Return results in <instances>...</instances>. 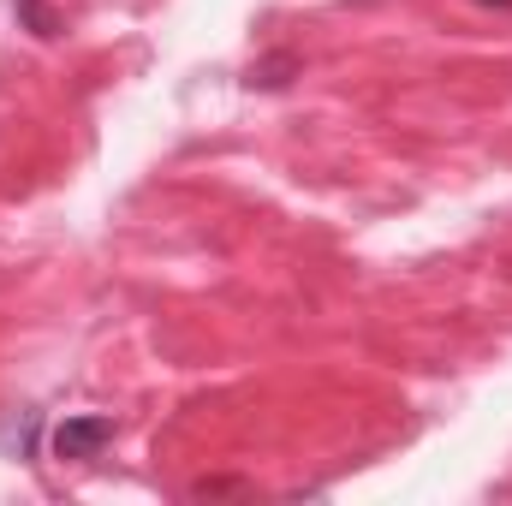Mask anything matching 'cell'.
I'll list each match as a JSON object with an SVG mask.
<instances>
[{
  "label": "cell",
  "mask_w": 512,
  "mask_h": 506,
  "mask_svg": "<svg viewBox=\"0 0 512 506\" xmlns=\"http://www.w3.org/2000/svg\"><path fill=\"white\" fill-rule=\"evenodd\" d=\"M114 435H120V423H114V417H102V411H84V417H66V423H54L48 447H54V459H72V465H84V459H102V453L114 447Z\"/></svg>",
  "instance_id": "1"
},
{
  "label": "cell",
  "mask_w": 512,
  "mask_h": 506,
  "mask_svg": "<svg viewBox=\"0 0 512 506\" xmlns=\"http://www.w3.org/2000/svg\"><path fill=\"white\" fill-rule=\"evenodd\" d=\"M191 495H197V501H209V495H245V483H227V477H215V483H197Z\"/></svg>",
  "instance_id": "4"
},
{
  "label": "cell",
  "mask_w": 512,
  "mask_h": 506,
  "mask_svg": "<svg viewBox=\"0 0 512 506\" xmlns=\"http://www.w3.org/2000/svg\"><path fill=\"white\" fill-rule=\"evenodd\" d=\"M292 78H298V54H292V48L262 54V60H251V72H245V84H251V90H286Z\"/></svg>",
  "instance_id": "2"
},
{
  "label": "cell",
  "mask_w": 512,
  "mask_h": 506,
  "mask_svg": "<svg viewBox=\"0 0 512 506\" xmlns=\"http://www.w3.org/2000/svg\"><path fill=\"white\" fill-rule=\"evenodd\" d=\"M495 6H512V0H495Z\"/></svg>",
  "instance_id": "5"
},
{
  "label": "cell",
  "mask_w": 512,
  "mask_h": 506,
  "mask_svg": "<svg viewBox=\"0 0 512 506\" xmlns=\"http://www.w3.org/2000/svg\"><path fill=\"white\" fill-rule=\"evenodd\" d=\"M12 12H18V24H24L36 42H54V36H60V12H54L48 0H12Z\"/></svg>",
  "instance_id": "3"
}]
</instances>
